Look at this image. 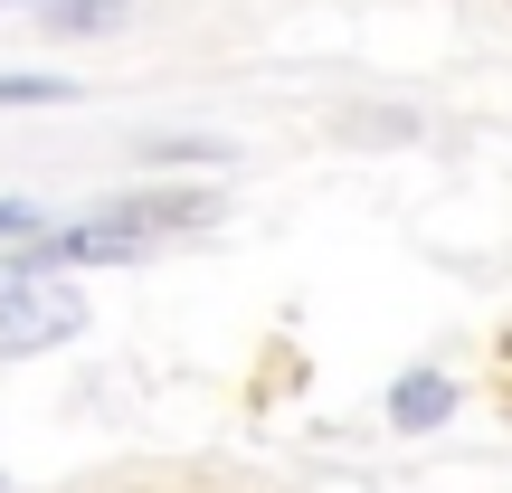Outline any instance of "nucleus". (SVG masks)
Wrapping results in <instances>:
<instances>
[{
	"label": "nucleus",
	"instance_id": "20e7f679",
	"mask_svg": "<svg viewBox=\"0 0 512 493\" xmlns=\"http://www.w3.org/2000/svg\"><path fill=\"white\" fill-rule=\"evenodd\" d=\"M67 95V76H0V114L10 105H57Z\"/></svg>",
	"mask_w": 512,
	"mask_h": 493
},
{
	"label": "nucleus",
	"instance_id": "39448f33",
	"mask_svg": "<svg viewBox=\"0 0 512 493\" xmlns=\"http://www.w3.org/2000/svg\"><path fill=\"white\" fill-rule=\"evenodd\" d=\"M0 238H10V247H29V238H38V209H19V200H0Z\"/></svg>",
	"mask_w": 512,
	"mask_h": 493
},
{
	"label": "nucleus",
	"instance_id": "f257e3e1",
	"mask_svg": "<svg viewBox=\"0 0 512 493\" xmlns=\"http://www.w3.org/2000/svg\"><path fill=\"white\" fill-rule=\"evenodd\" d=\"M76 323H86V304L67 285H38L29 266H0V351H48Z\"/></svg>",
	"mask_w": 512,
	"mask_h": 493
},
{
	"label": "nucleus",
	"instance_id": "f03ea898",
	"mask_svg": "<svg viewBox=\"0 0 512 493\" xmlns=\"http://www.w3.org/2000/svg\"><path fill=\"white\" fill-rule=\"evenodd\" d=\"M446 408H456V389H446L437 370H408V380L389 389V418H399V427H437Z\"/></svg>",
	"mask_w": 512,
	"mask_h": 493
},
{
	"label": "nucleus",
	"instance_id": "7ed1b4c3",
	"mask_svg": "<svg viewBox=\"0 0 512 493\" xmlns=\"http://www.w3.org/2000/svg\"><path fill=\"white\" fill-rule=\"evenodd\" d=\"M48 29H124V0H38Z\"/></svg>",
	"mask_w": 512,
	"mask_h": 493
}]
</instances>
